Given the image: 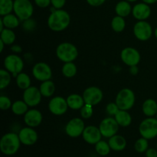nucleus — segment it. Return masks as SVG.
Listing matches in <instances>:
<instances>
[{"mask_svg":"<svg viewBox=\"0 0 157 157\" xmlns=\"http://www.w3.org/2000/svg\"><path fill=\"white\" fill-rule=\"evenodd\" d=\"M41 91L36 87H29L25 89L23 94V101L30 107H35L41 101Z\"/></svg>","mask_w":157,"mask_h":157,"instance_id":"nucleus-14","label":"nucleus"},{"mask_svg":"<svg viewBox=\"0 0 157 157\" xmlns=\"http://www.w3.org/2000/svg\"><path fill=\"white\" fill-rule=\"evenodd\" d=\"M4 66L6 70L11 72L14 77H17L24 67V62L18 55H9L5 58Z\"/></svg>","mask_w":157,"mask_h":157,"instance_id":"nucleus-7","label":"nucleus"},{"mask_svg":"<svg viewBox=\"0 0 157 157\" xmlns=\"http://www.w3.org/2000/svg\"><path fill=\"white\" fill-rule=\"evenodd\" d=\"M117 105L120 110H128L133 107L135 104V94L133 90L124 88L120 90L116 98Z\"/></svg>","mask_w":157,"mask_h":157,"instance_id":"nucleus-4","label":"nucleus"},{"mask_svg":"<svg viewBox=\"0 0 157 157\" xmlns=\"http://www.w3.org/2000/svg\"><path fill=\"white\" fill-rule=\"evenodd\" d=\"M35 2L41 8H46L52 3L51 0H35Z\"/></svg>","mask_w":157,"mask_h":157,"instance_id":"nucleus-41","label":"nucleus"},{"mask_svg":"<svg viewBox=\"0 0 157 157\" xmlns=\"http://www.w3.org/2000/svg\"><path fill=\"white\" fill-rule=\"evenodd\" d=\"M84 129L85 127L84 121L80 118H74L66 125L65 133L70 137L76 138L82 135Z\"/></svg>","mask_w":157,"mask_h":157,"instance_id":"nucleus-10","label":"nucleus"},{"mask_svg":"<svg viewBox=\"0 0 157 157\" xmlns=\"http://www.w3.org/2000/svg\"><path fill=\"white\" fill-rule=\"evenodd\" d=\"M155 36H156V38H157V28L155 29Z\"/></svg>","mask_w":157,"mask_h":157,"instance_id":"nucleus-48","label":"nucleus"},{"mask_svg":"<svg viewBox=\"0 0 157 157\" xmlns=\"http://www.w3.org/2000/svg\"><path fill=\"white\" fill-rule=\"evenodd\" d=\"M35 25H36L35 21L33 19H30V18H29L27 20H25L24 23H23V28L26 31L33 30L35 28Z\"/></svg>","mask_w":157,"mask_h":157,"instance_id":"nucleus-39","label":"nucleus"},{"mask_svg":"<svg viewBox=\"0 0 157 157\" xmlns=\"http://www.w3.org/2000/svg\"><path fill=\"white\" fill-rule=\"evenodd\" d=\"M99 129L103 136L110 138L117 134L119 130V124L115 118L107 117L103 120L99 126Z\"/></svg>","mask_w":157,"mask_h":157,"instance_id":"nucleus-8","label":"nucleus"},{"mask_svg":"<svg viewBox=\"0 0 157 157\" xmlns=\"http://www.w3.org/2000/svg\"><path fill=\"white\" fill-rule=\"evenodd\" d=\"M82 136L86 143L91 145H95L97 143L101 140V137L103 136L98 127L95 126H88L84 129Z\"/></svg>","mask_w":157,"mask_h":157,"instance_id":"nucleus-16","label":"nucleus"},{"mask_svg":"<svg viewBox=\"0 0 157 157\" xmlns=\"http://www.w3.org/2000/svg\"><path fill=\"white\" fill-rule=\"evenodd\" d=\"M16 84L19 88L25 90L31 87V79L27 74L19 73L16 77Z\"/></svg>","mask_w":157,"mask_h":157,"instance_id":"nucleus-27","label":"nucleus"},{"mask_svg":"<svg viewBox=\"0 0 157 157\" xmlns=\"http://www.w3.org/2000/svg\"><path fill=\"white\" fill-rule=\"evenodd\" d=\"M14 9V2L12 0H0V15H4L10 14Z\"/></svg>","mask_w":157,"mask_h":157,"instance_id":"nucleus-32","label":"nucleus"},{"mask_svg":"<svg viewBox=\"0 0 157 157\" xmlns=\"http://www.w3.org/2000/svg\"><path fill=\"white\" fill-rule=\"evenodd\" d=\"M106 110H107V113L109 115L115 116L116 113L120 110V109L118 106L117 105L116 103H110V104H107V107H106Z\"/></svg>","mask_w":157,"mask_h":157,"instance_id":"nucleus-38","label":"nucleus"},{"mask_svg":"<svg viewBox=\"0 0 157 157\" xmlns=\"http://www.w3.org/2000/svg\"><path fill=\"white\" fill-rule=\"evenodd\" d=\"M115 120L118 123L119 126H121L123 127H128L130 125L132 122V117L130 113L127 110H120L116 115L114 116Z\"/></svg>","mask_w":157,"mask_h":157,"instance_id":"nucleus-23","label":"nucleus"},{"mask_svg":"<svg viewBox=\"0 0 157 157\" xmlns=\"http://www.w3.org/2000/svg\"><path fill=\"white\" fill-rule=\"evenodd\" d=\"M77 73L76 65L73 62H67L63 65L62 74L66 78H72Z\"/></svg>","mask_w":157,"mask_h":157,"instance_id":"nucleus-33","label":"nucleus"},{"mask_svg":"<svg viewBox=\"0 0 157 157\" xmlns=\"http://www.w3.org/2000/svg\"><path fill=\"white\" fill-rule=\"evenodd\" d=\"M51 2L55 9H60L64 6L66 0H51Z\"/></svg>","mask_w":157,"mask_h":157,"instance_id":"nucleus-40","label":"nucleus"},{"mask_svg":"<svg viewBox=\"0 0 157 157\" xmlns=\"http://www.w3.org/2000/svg\"><path fill=\"white\" fill-rule=\"evenodd\" d=\"M110 145L106 141L100 140L95 144V151L101 156H107L110 153Z\"/></svg>","mask_w":157,"mask_h":157,"instance_id":"nucleus-28","label":"nucleus"},{"mask_svg":"<svg viewBox=\"0 0 157 157\" xmlns=\"http://www.w3.org/2000/svg\"><path fill=\"white\" fill-rule=\"evenodd\" d=\"M134 149L139 153H146L149 149L148 140L144 137L138 139L134 144Z\"/></svg>","mask_w":157,"mask_h":157,"instance_id":"nucleus-34","label":"nucleus"},{"mask_svg":"<svg viewBox=\"0 0 157 157\" xmlns=\"http://www.w3.org/2000/svg\"><path fill=\"white\" fill-rule=\"evenodd\" d=\"M127 2H135V1H136V0H127Z\"/></svg>","mask_w":157,"mask_h":157,"instance_id":"nucleus-49","label":"nucleus"},{"mask_svg":"<svg viewBox=\"0 0 157 157\" xmlns=\"http://www.w3.org/2000/svg\"><path fill=\"white\" fill-rule=\"evenodd\" d=\"M19 18L15 15L12 14H8V15H4L2 18L3 23H4L5 27L7 29H15V28L18 27L19 25Z\"/></svg>","mask_w":157,"mask_h":157,"instance_id":"nucleus-26","label":"nucleus"},{"mask_svg":"<svg viewBox=\"0 0 157 157\" xmlns=\"http://www.w3.org/2000/svg\"><path fill=\"white\" fill-rule=\"evenodd\" d=\"M147 4H153V3L156 2L157 0H143Z\"/></svg>","mask_w":157,"mask_h":157,"instance_id":"nucleus-46","label":"nucleus"},{"mask_svg":"<svg viewBox=\"0 0 157 157\" xmlns=\"http://www.w3.org/2000/svg\"><path fill=\"white\" fill-rule=\"evenodd\" d=\"M132 13L135 18L140 21H144L150 17L151 9L147 3H139L133 7Z\"/></svg>","mask_w":157,"mask_h":157,"instance_id":"nucleus-19","label":"nucleus"},{"mask_svg":"<svg viewBox=\"0 0 157 157\" xmlns=\"http://www.w3.org/2000/svg\"><path fill=\"white\" fill-rule=\"evenodd\" d=\"M130 72H131V74H133V75H136V74H137L138 68L137 67H136V65L131 66V67H130Z\"/></svg>","mask_w":157,"mask_h":157,"instance_id":"nucleus-45","label":"nucleus"},{"mask_svg":"<svg viewBox=\"0 0 157 157\" xmlns=\"http://www.w3.org/2000/svg\"><path fill=\"white\" fill-rule=\"evenodd\" d=\"M85 104L94 106L99 104L103 99V93L97 87H90L86 89L83 94Z\"/></svg>","mask_w":157,"mask_h":157,"instance_id":"nucleus-12","label":"nucleus"},{"mask_svg":"<svg viewBox=\"0 0 157 157\" xmlns=\"http://www.w3.org/2000/svg\"><path fill=\"white\" fill-rule=\"evenodd\" d=\"M1 40L6 44H12L15 40V35L13 31L10 29H3L1 32Z\"/></svg>","mask_w":157,"mask_h":157,"instance_id":"nucleus-30","label":"nucleus"},{"mask_svg":"<svg viewBox=\"0 0 157 157\" xmlns=\"http://www.w3.org/2000/svg\"><path fill=\"white\" fill-rule=\"evenodd\" d=\"M39 90L43 97L49 98V97H52L55 93V85L53 81H50V80L43 81V83L40 86Z\"/></svg>","mask_w":157,"mask_h":157,"instance_id":"nucleus-24","label":"nucleus"},{"mask_svg":"<svg viewBox=\"0 0 157 157\" xmlns=\"http://www.w3.org/2000/svg\"><path fill=\"white\" fill-rule=\"evenodd\" d=\"M28 104L24 101H17L12 105V110L15 114L23 115L28 111Z\"/></svg>","mask_w":157,"mask_h":157,"instance_id":"nucleus-29","label":"nucleus"},{"mask_svg":"<svg viewBox=\"0 0 157 157\" xmlns=\"http://www.w3.org/2000/svg\"><path fill=\"white\" fill-rule=\"evenodd\" d=\"M13 10L20 20L25 21L32 17L34 9L29 0H15Z\"/></svg>","mask_w":157,"mask_h":157,"instance_id":"nucleus-5","label":"nucleus"},{"mask_svg":"<svg viewBox=\"0 0 157 157\" xmlns=\"http://www.w3.org/2000/svg\"><path fill=\"white\" fill-rule=\"evenodd\" d=\"M126 23L124 17L117 15L114 17L111 21V27L113 30L116 32H121L125 29Z\"/></svg>","mask_w":157,"mask_h":157,"instance_id":"nucleus-31","label":"nucleus"},{"mask_svg":"<svg viewBox=\"0 0 157 157\" xmlns=\"http://www.w3.org/2000/svg\"><path fill=\"white\" fill-rule=\"evenodd\" d=\"M106 0H87L89 5L92 6H101Z\"/></svg>","mask_w":157,"mask_h":157,"instance_id":"nucleus-43","label":"nucleus"},{"mask_svg":"<svg viewBox=\"0 0 157 157\" xmlns=\"http://www.w3.org/2000/svg\"><path fill=\"white\" fill-rule=\"evenodd\" d=\"M67 103L68 107L73 110H81L85 104L84 98L76 94L69 95L67 98Z\"/></svg>","mask_w":157,"mask_h":157,"instance_id":"nucleus-21","label":"nucleus"},{"mask_svg":"<svg viewBox=\"0 0 157 157\" xmlns=\"http://www.w3.org/2000/svg\"><path fill=\"white\" fill-rule=\"evenodd\" d=\"M108 144L110 149L116 152L123 151L127 147V140L123 136L117 134L109 138Z\"/></svg>","mask_w":157,"mask_h":157,"instance_id":"nucleus-20","label":"nucleus"},{"mask_svg":"<svg viewBox=\"0 0 157 157\" xmlns=\"http://www.w3.org/2000/svg\"><path fill=\"white\" fill-rule=\"evenodd\" d=\"M67 107H68V105H67V100L59 96L52 98L48 104L49 110L53 114L58 115V116L65 113Z\"/></svg>","mask_w":157,"mask_h":157,"instance_id":"nucleus-15","label":"nucleus"},{"mask_svg":"<svg viewBox=\"0 0 157 157\" xmlns=\"http://www.w3.org/2000/svg\"><path fill=\"white\" fill-rule=\"evenodd\" d=\"M24 121L28 127H38L42 121V114L39 110L32 109L30 110H28L27 113L25 114Z\"/></svg>","mask_w":157,"mask_h":157,"instance_id":"nucleus-18","label":"nucleus"},{"mask_svg":"<svg viewBox=\"0 0 157 157\" xmlns=\"http://www.w3.org/2000/svg\"><path fill=\"white\" fill-rule=\"evenodd\" d=\"M32 74L35 78L40 81H48L52 78V69L48 64L44 62H39L35 64L32 69Z\"/></svg>","mask_w":157,"mask_h":157,"instance_id":"nucleus-11","label":"nucleus"},{"mask_svg":"<svg viewBox=\"0 0 157 157\" xmlns=\"http://www.w3.org/2000/svg\"><path fill=\"white\" fill-rule=\"evenodd\" d=\"M20 141L25 146H32L38 140V133L32 127H24L18 133Z\"/></svg>","mask_w":157,"mask_h":157,"instance_id":"nucleus-17","label":"nucleus"},{"mask_svg":"<svg viewBox=\"0 0 157 157\" xmlns=\"http://www.w3.org/2000/svg\"><path fill=\"white\" fill-rule=\"evenodd\" d=\"M133 33L137 39L140 41H147L153 34L151 25L145 21H140L135 24Z\"/></svg>","mask_w":157,"mask_h":157,"instance_id":"nucleus-9","label":"nucleus"},{"mask_svg":"<svg viewBox=\"0 0 157 157\" xmlns=\"http://www.w3.org/2000/svg\"><path fill=\"white\" fill-rule=\"evenodd\" d=\"M93 106L85 104L81 109V115L84 119H88L93 115Z\"/></svg>","mask_w":157,"mask_h":157,"instance_id":"nucleus-36","label":"nucleus"},{"mask_svg":"<svg viewBox=\"0 0 157 157\" xmlns=\"http://www.w3.org/2000/svg\"><path fill=\"white\" fill-rule=\"evenodd\" d=\"M143 112L149 117H153L157 113V103L153 99H147L143 104Z\"/></svg>","mask_w":157,"mask_h":157,"instance_id":"nucleus-22","label":"nucleus"},{"mask_svg":"<svg viewBox=\"0 0 157 157\" xmlns=\"http://www.w3.org/2000/svg\"><path fill=\"white\" fill-rule=\"evenodd\" d=\"M71 18L69 14L62 9H57L52 12L48 19V25L55 32L64 30L69 25Z\"/></svg>","mask_w":157,"mask_h":157,"instance_id":"nucleus-1","label":"nucleus"},{"mask_svg":"<svg viewBox=\"0 0 157 157\" xmlns=\"http://www.w3.org/2000/svg\"><path fill=\"white\" fill-rule=\"evenodd\" d=\"M156 119H157V113H156Z\"/></svg>","mask_w":157,"mask_h":157,"instance_id":"nucleus-50","label":"nucleus"},{"mask_svg":"<svg viewBox=\"0 0 157 157\" xmlns=\"http://www.w3.org/2000/svg\"><path fill=\"white\" fill-rule=\"evenodd\" d=\"M21 144L18 134L6 133L0 140V150L6 156H12L18 151Z\"/></svg>","mask_w":157,"mask_h":157,"instance_id":"nucleus-2","label":"nucleus"},{"mask_svg":"<svg viewBox=\"0 0 157 157\" xmlns=\"http://www.w3.org/2000/svg\"><path fill=\"white\" fill-rule=\"evenodd\" d=\"M131 6L127 1H121L117 4L115 12L117 15L121 17H127L131 12Z\"/></svg>","mask_w":157,"mask_h":157,"instance_id":"nucleus-25","label":"nucleus"},{"mask_svg":"<svg viewBox=\"0 0 157 157\" xmlns=\"http://www.w3.org/2000/svg\"><path fill=\"white\" fill-rule=\"evenodd\" d=\"M57 57L64 62H72L77 58L78 52L74 44L68 42L60 44L56 49Z\"/></svg>","mask_w":157,"mask_h":157,"instance_id":"nucleus-3","label":"nucleus"},{"mask_svg":"<svg viewBox=\"0 0 157 157\" xmlns=\"http://www.w3.org/2000/svg\"><path fill=\"white\" fill-rule=\"evenodd\" d=\"M139 132L142 137L152 140L157 136V119L149 117L141 122L139 127Z\"/></svg>","mask_w":157,"mask_h":157,"instance_id":"nucleus-6","label":"nucleus"},{"mask_svg":"<svg viewBox=\"0 0 157 157\" xmlns=\"http://www.w3.org/2000/svg\"><path fill=\"white\" fill-rule=\"evenodd\" d=\"M11 82V75L7 70H0V89L3 90L9 85Z\"/></svg>","mask_w":157,"mask_h":157,"instance_id":"nucleus-35","label":"nucleus"},{"mask_svg":"<svg viewBox=\"0 0 157 157\" xmlns=\"http://www.w3.org/2000/svg\"><path fill=\"white\" fill-rule=\"evenodd\" d=\"M146 157H157V150L156 149L150 148L146 151Z\"/></svg>","mask_w":157,"mask_h":157,"instance_id":"nucleus-42","label":"nucleus"},{"mask_svg":"<svg viewBox=\"0 0 157 157\" xmlns=\"http://www.w3.org/2000/svg\"><path fill=\"white\" fill-rule=\"evenodd\" d=\"M12 102L10 99L6 96L0 97V108L2 110H6L12 107Z\"/></svg>","mask_w":157,"mask_h":157,"instance_id":"nucleus-37","label":"nucleus"},{"mask_svg":"<svg viewBox=\"0 0 157 157\" xmlns=\"http://www.w3.org/2000/svg\"><path fill=\"white\" fill-rule=\"evenodd\" d=\"M0 44H1V48H0V52H2L3 51V48H4V44H5L4 42H3L2 41L1 39H0Z\"/></svg>","mask_w":157,"mask_h":157,"instance_id":"nucleus-47","label":"nucleus"},{"mask_svg":"<svg viewBox=\"0 0 157 157\" xmlns=\"http://www.w3.org/2000/svg\"><path fill=\"white\" fill-rule=\"evenodd\" d=\"M121 60L128 66L137 65L140 61V55L139 52L133 48H125L121 54Z\"/></svg>","mask_w":157,"mask_h":157,"instance_id":"nucleus-13","label":"nucleus"},{"mask_svg":"<svg viewBox=\"0 0 157 157\" xmlns=\"http://www.w3.org/2000/svg\"><path fill=\"white\" fill-rule=\"evenodd\" d=\"M11 50L13 52H15V53H18V52H21V48L18 45H13L11 48Z\"/></svg>","mask_w":157,"mask_h":157,"instance_id":"nucleus-44","label":"nucleus"}]
</instances>
